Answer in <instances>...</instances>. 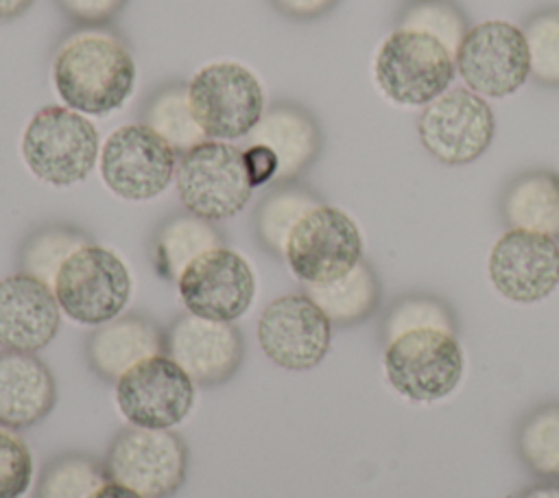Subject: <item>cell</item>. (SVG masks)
<instances>
[{"instance_id":"obj_1","label":"cell","mask_w":559,"mask_h":498,"mask_svg":"<svg viewBox=\"0 0 559 498\" xmlns=\"http://www.w3.org/2000/svg\"><path fill=\"white\" fill-rule=\"evenodd\" d=\"M52 85L70 109L103 116L120 109L131 96L135 61L129 46L116 33L83 26L57 48Z\"/></svg>"},{"instance_id":"obj_2","label":"cell","mask_w":559,"mask_h":498,"mask_svg":"<svg viewBox=\"0 0 559 498\" xmlns=\"http://www.w3.org/2000/svg\"><path fill=\"white\" fill-rule=\"evenodd\" d=\"M454 55L432 35L391 31L373 57V81L382 96L402 107H426L454 79Z\"/></svg>"},{"instance_id":"obj_3","label":"cell","mask_w":559,"mask_h":498,"mask_svg":"<svg viewBox=\"0 0 559 498\" xmlns=\"http://www.w3.org/2000/svg\"><path fill=\"white\" fill-rule=\"evenodd\" d=\"M22 157L44 183L66 188L83 181L100 157L96 127L70 107H41L24 129Z\"/></svg>"},{"instance_id":"obj_4","label":"cell","mask_w":559,"mask_h":498,"mask_svg":"<svg viewBox=\"0 0 559 498\" xmlns=\"http://www.w3.org/2000/svg\"><path fill=\"white\" fill-rule=\"evenodd\" d=\"M175 186L183 210L212 223L236 216L253 192L242 149L223 140H205L181 153Z\"/></svg>"},{"instance_id":"obj_5","label":"cell","mask_w":559,"mask_h":498,"mask_svg":"<svg viewBox=\"0 0 559 498\" xmlns=\"http://www.w3.org/2000/svg\"><path fill=\"white\" fill-rule=\"evenodd\" d=\"M131 288V273L122 258L96 242L74 251L52 284L61 312L92 328L120 317L129 304Z\"/></svg>"},{"instance_id":"obj_6","label":"cell","mask_w":559,"mask_h":498,"mask_svg":"<svg viewBox=\"0 0 559 498\" xmlns=\"http://www.w3.org/2000/svg\"><path fill=\"white\" fill-rule=\"evenodd\" d=\"M192 114L212 140L247 138L264 114V92L258 76L238 61H214L188 81Z\"/></svg>"},{"instance_id":"obj_7","label":"cell","mask_w":559,"mask_h":498,"mask_svg":"<svg viewBox=\"0 0 559 498\" xmlns=\"http://www.w3.org/2000/svg\"><path fill=\"white\" fill-rule=\"evenodd\" d=\"M103 467L109 481L144 498H170L186 481L188 448L173 430L129 424L111 439Z\"/></svg>"},{"instance_id":"obj_8","label":"cell","mask_w":559,"mask_h":498,"mask_svg":"<svg viewBox=\"0 0 559 498\" xmlns=\"http://www.w3.org/2000/svg\"><path fill=\"white\" fill-rule=\"evenodd\" d=\"M384 374L406 400L437 402L448 398L463 378V349L454 332L413 330L386 343Z\"/></svg>"},{"instance_id":"obj_9","label":"cell","mask_w":559,"mask_h":498,"mask_svg":"<svg viewBox=\"0 0 559 498\" xmlns=\"http://www.w3.org/2000/svg\"><path fill=\"white\" fill-rule=\"evenodd\" d=\"M456 72L483 98L515 94L531 76L524 31L504 20H487L467 28L454 55Z\"/></svg>"},{"instance_id":"obj_10","label":"cell","mask_w":559,"mask_h":498,"mask_svg":"<svg viewBox=\"0 0 559 498\" xmlns=\"http://www.w3.org/2000/svg\"><path fill=\"white\" fill-rule=\"evenodd\" d=\"M284 260L304 284L332 282L362 260L360 229L345 210L321 203L290 232Z\"/></svg>"},{"instance_id":"obj_11","label":"cell","mask_w":559,"mask_h":498,"mask_svg":"<svg viewBox=\"0 0 559 498\" xmlns=\"http://www.w3.org/2000/svg\"><path fill=\"white\" fill-rule=\"evenodd\" d=\"M493 133L496 118L487 98L467 87H448L421 109L417 120L419 142L448 166L478 159L489 149Z\"/></svg>"},{"instance_id":"obj_12","label":"cell","mask_w":559,"mask_h":498,"mask_svg":"<svg viewBox=\"0 0 559 498\" xmlns=\"http://www.w3.org/2000/svg\"><path fill=\"white\" fill-rule=\"evenodd\" d=\"M114 384L118 411L131 426L170 430L194 406V380L166 352L140 360Z\"/></svg>"},{"instance_id":"obj_13","label":"cell","mask_w":559,"mask_h":498,"mask_svg":"<svg viewBox=\"0 0 559 498\" xmlns=\"http://www.w3.org/2000/svg\"><path fill=\"white\" fill-rule=\"evenodd\" d=\"M177 153L146 124L118 127L103 144L98 166L105 186L120 199L148 201L175 179Z\"/></svg>"},{"instance_id":"obj_14","label":"cell","mask_w":559,"mask_h":498,"mask_svg":"<svg viewBox=\"0 0 559 498\" xmlns=\"http://www.w3.org/2000/svg\"><path fill=\"white\" fill-rule=\"evenodd\" d=\"M258 343L282 369L317 367L332 343V323L306 293H288L269 301L258 319Z\"/></svg>"},{"instance_id":"obj_15","label":"cell","mask_w":559,"mask_h":498,"mask_svg":"<svg viewBox=\"0 0 559 498\" xmlns=\"http://www.w3.org/2000/svg\"><path fill=\"white\" fill-rule=\"evenodd\" d=\"M177 288L186 312L234 323L255 297V273L242 253L221 245L194 258Z\"/></svg>"},{"instance_id":"obj_16","label":"cell","mask_w":559,"mask_h":498,"mask_svg":"<svg viewBox=\"0 0 559 498\" xmlns=\"http://www.w3.org/2000/svg\"><path fill=\"white\" fill-rule=\"evenodd\" d=\"M487 271L504 299L542 301L559 286V242L546 234L507 229L491 247Z\"/></svg>"},{"instance_id":"obj_17","label":"cell","mask_w":559,"mask_h":498,"mask_svg":"<svg viewBox=\"0 0 559 498\" xmlns=\"http://www.w3.org/2000/svg\"><path fill=\"white\" fill-rule=\"evenodd\" d=\"M166 354L201 387L229 380L245 354L240 330L229 321L179 315L166 330Z\"/></svg>"},{"instance_id":"obj_18","label":"cell","mask_w":559,"mask_h":498,"mask_svg":"<svg viewBox=\"0 0 559 498\" xmlns=\"http://www.w3.org/2000/svg\"><path fill=\"white\" fill-rule=\"evenodd\" d=\"M61 328L52 288L26 273L0 280V347L37 354Z\"/></svg>"},{"instance_id":"obj_19","label":"cell","mask_w":559,"mask_h":498,"mask_svg":"<svg viewBox=\"0 0 559 498\" xmlns=\"http://www.w3.org/2000/svg\"><path fill=\"white\" fill-rule=\"evenodd\" d=\"M249 142L262 144L275 155V183H288L317 159L321 151V129L306 107L293 100H277L264 109L249 133Z\"/></svg>"},{"instance_id":"obj_20","label":"cell","mask_w":559,"mask_h":498,"mask_svg":"<svg viewBox=\"0 0 559 498\" xmlns=\"http://www.w3.org/2000/svg\"><path fill=\"white\" fill-rule=\"evenodd\" d=\"M57 402L48 365L28 352H0V424L22 430L41 422Z\"/></svg>"},{"instance_id":"obj_21","label":"cell","mask_w":559,"mask_h":498,"mask_svg":"<svg viewBox=\"0 0 559 498\" xmlns=\"http://www.w3.org/2000/svg\"><path fill=\"white\" fill-rule=\"evenodd\" d=\"M166 352V332L144 315H120L92 330L85 343L90 367L116 382L140 360Z\"/></svg>"},{"instance_id":"obj_22","label":"cell","mask_w":559,"mask_h":498,"mask_svg":"<svg viewBox=\"0 0 559 498\" xmlns=\"http://www.w3.org/2000/svg\"><path fill=\"white\" fill-rule=\"evenodd\" d=\"M509 229H528L559 238V173L537 168L518 175L502 194Z\"/></svg>"},{"instance_id":"obj_23","label":"cell","mask_w":559,"mask_h":498,"mask_svg":"<svg viewBox=\"0 0 559 498\" xmlns=\"http://www.w3.org/2000/svg\"><path fill=\"white\" fill-rule=\"evenodd\" d=\"M221 245L223 234L212 221H205L190 212H177L164 218L153 234V269L162 280L177 282L194 258Z\"/></svg>"},{"instance_id":"obj_24","label":"cell","mask_w":559,"mask_h":498,"mask_svg":"<svg viewBox=\"0 0 559 498\" xmlns=\"http://www.w3.org/2000/svg\"><path fill=\"white\" fill-rule=\"evenodd\" d=\"M304 293L323 310L332 325H354L367 319L380 299L378 277L365 260L332 282L304 284Z\"/></svg>"},{"instance_id":"obj_25","label":"cell","mask_w":559,"mask_h":498,"mask_svg":"<svg viewBox=\"0 0 559 498\" xmlns=\"http://www.w3.org/2000/svg\"><path fill=\"white\" fill-rule=\"evenodd\" d=\"M142 124L155 131L177 155L205 142V133L199 127L190 98L188 83L170 81L159 85L142 105Z\"/></svg>"},{"instance_id":"obj_26","label":"cell","mask_w":559,"mask_h":498,"mask_svg":"<svg viewBox=\"0 0 559 498\" xmlns=\"http://www.w3.org/2000/svg\"><path fill=\"white\" fill-rule=\"evenodd\" d=\"M317 205H321V199L310 188L295 181L275 183L255 208L253 229L258 242L269 253L284 258L290 232Z\"/></svg>"},{"instance_id":"obj_27","label":"cell","mask_w":559,"mask_h":498,"mask_svg":"<svg viewBox=\"0 0 559 498\" xmlns=\"http://www.w3.org/2000/svg\"><path fill=\"white\" fill-rule=\"evenodd\" d=\"M92 238L68 223H48L33 229L20 249V271L48 284L52 288L55 277L63 262L79 251L81 247L90 245Z\"/></svg>"},{"instance_id":"obj_28","label":"cell","mask_w":559,"mask_h":498,"mask_svg":"<svg viewBox=\"0 0 559 498\" xmlns=\"http://www.w3.org/2000/svg\"><path fill=\"white\" fill-rule=\"evenodd\" d=\"M105 481L109 478L103 461L83 452H66L46 463L35 498H90Z\"/></svg>"},{"instance_id":"obj_29","label":"cell","mask_w":559,"mask_h":498,"mask_svg":"<svg viewBox=\"0 0 559 498\" xmlns=\"http://www.w3.org/2000/svg\"><path fill=\"white\" fill-rule=\"evenodd\" d=\"M518 452L537 476L559 478V404H544L524 417Z\"/></svg>"},{"instance_id":"obj_30","label":"cell","mask_w":559,"mask_h":498,"mask_svg":"<svg viewBox=\"0 0 559 498\" xmlns=\"http://www.w3.org/2000/svg\"><path fill=\"white\" fill-rule=\"evenodd\" d=\"M531 76L548 87H559V7L533 13L524 24Z\"/></svg>"},{"instance_id":"obj_31","label":"cell","mask_w":559,"mask_h":498,"mask_svg":"<svg viewBox=\"0 0 559 498\" xmlns=\"http://www.w3.org/2000/svg\"><path fill=\"white\" fill-rule=\"evenodd\" d=\"M397 26L437 37L452 55L469 28L463 11L450 0H417L402 13Z\"/></svg>"},{"instance_id":"obj_32","label":"cell","mask_w":559,"mask_h":498,"mask_svg":"<svg viewBox=\"0 0 559 498\" xmlns=\"http://www.w3.org/2000/svg\"><path fill=\"white\" fill-rule=\"evenodd\" d=\"M424 328L454 332V315L437 297L408 295V297L397 299L391 306V310L382 323V334L389 343V341L397 339L400 334H406L413 330H424Z\"/></svg>"},{"instance_id":"obj_33","label":"cell","mask_w":559,"mask_h":498,"mask_svg":"<svg viewBox=\"0 0 559 498\" xmlns=\"http://www.w3.org/2000/svg\"><path fill=\"white\" fill-rule=\"evenodd\" d=\"M33 454L26 439L0 424V498H22L33 483Z\"/></svg>"},{"instance_id":"obj_34","label":"cell","mask_w":559,"mask_h":498,"mask_svg":"<svg viewBox=\"0 0 559 498\" xmlns=\"http://www.w3.org/2000/svg\"><path fill=\"white\" fill-rule=\"evenodd\" d=\"M57 7L81 26H103L114 20L127 0H55Z\"/></svg>"},{"instance_id":"obj_35","label":"cell","mask_w":559,"mask_h":498,"mask_svg":"<svg viewBox=\"0 0 559 498\" xmlns=\"http://www.w3.org/2000/svg\"><path fill=\"white\" fill-rule=\"evenodd\" d=\"M242 155H245L247 173H249V179H251L253 188H260V186H266V183H271V186L275 183L277 159H275V155L266 146L249 142L242 149Z\"/></svg>"},{"instance_id":"obj_36","label":"cell","mask_w":559,"mask_h":498,"mask_svg":"<svg viewBox=\"0 0 559 498\" xmlns=\"http://www.w3.org/2000/svg\"><path fill=\"white\" fill-rule=\"evenodd\" d=\"M269 2L290 20H317L330 13L338 0H269Z\"/></svg>"},{"instance_id":"obj_37","label":"cell","mask_w":559,"mask_h":498,"mask_svg":"<svg viewBox=\"0 0 559 498\" xmlns=\"http://www.w3.org/2000/svg\"><path fill=\"white\" fill-rule=\"evenodd\" d=\"M90 498H144L140 496L138 491L120 485V483H114V481H105Z\"/></svg>"},{"instance_id":"obj_38","label":"cell","mask_w":559,"mask_h":498,"mask_svg":"<svg viewBox=\"0 0 559 498\" xmlns=\"http://www.w3.org/2000/svg\"><path fill=\"white\" fill-rule=\"evenodd\" d=\"M513 498H559V485L539 483V485H533V487L522 489V491L515 494Z\"/></svg>"},{"instance_id":"obj_39","label":"cell","mask_w":559,"mask_h":498,"mask_svg":"<svg viewBox=\"0 0 559 498\" xmlns=\"http://www.w3.org/2000/svg\"><path fill=\"white\" fill-rule=\"evenodd\" d=\"M33 0H0V20H13L22 15Z\"/></svg>"}]
</instances>
